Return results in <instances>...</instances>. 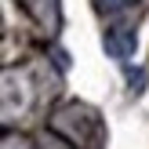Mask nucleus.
<instances>
[{
  "label": "nucleus",
  "instance_id": "nucleus-2",
  "mask_svg": "<svg viewBox=\"0 0 149 149\" xmlns=\"http://www.w3.org/2000/svg\"><path fill=\"white\" fill-rule=\"evenodd\" d=\"M124 4H131V0H106V7H124Z\"/></svg>",
  "mask_w": 149,
  "mask_h": 149
},
{
  "label": "nucleus",
  "instance_id": "nucleus-1",
  "mask_svg": "<svg viewBox=\"0 0 149 149\" xmlns=\"http://www.w3.org/2000/svg\"><path fill=\"white\" fill-rule=\"evenodd\" d=\"M106 47L113 51L116 58H127L131 51H135V33H131V29H113V33H106Z\"/></svg>",
  "mask_w": 149,
  "mask_h": 149
}]
</instances>
